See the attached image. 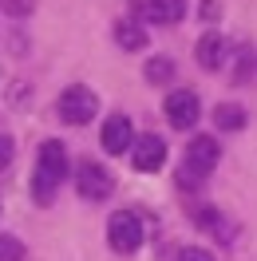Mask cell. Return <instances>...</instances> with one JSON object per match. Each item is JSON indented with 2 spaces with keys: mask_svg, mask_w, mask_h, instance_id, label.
I'll use <instances>...</instances> for the list:
<instances>
[{
  "mask_svg": "<svg viewBox=\"0 0 257 261\" xmlns=\"http://www.w3.org/2000/svg\"><path fill=\"white\" fill-rule=\"evenodd\" d=\"M162 111H166V119H170V127L178 130H190L194 123H198V95L194 91H170L166 95V103H162Z\"/></svg>",
  "mask_w": 257,
  "mask_h": 261,
  "instance_id": "obj_6",
  "label": "cell"
},
{
  "mask_svg": "<svg viewBox=\"0 0 257 261\" xmlns=\"http://www.w3.org/2000/svg\"><path fill=\"white\" fill-rule=\"evenodd\" d=\"M75 190H80L87 202H103V198L111 194V174L99 163H91V159H80V163H75Z\"/></svg>",
  "mask_w": 257,
  "mask_h": 261,
  "instance_id": "obj_5",
  "label": "cell"
},
{
  "mask_svg": "<svg viewBox=\"0 0 257 261\" xmlns=\"http://www.w3.org/2000/svg\"><path fill=\"white\" fill-rule=\"evenodd\" d=\"M99 143H103L107 154H123V150L131 147V119H127V115H111V119L103 123Z\"/></svg>",
  "mask_w": 257,
  "mask_h": 261,
  "instance_id": "obj_8",
  "label": "cell"
},
{
  "mask_svg": "<svg viewBox=\"0 0 257 261\" xmlns=\"http://www.w3.org/2000/svg\"><path fill=\"white\" fill-rule=\"evenodd\" d=\"M162 163H166V143L159 135H139V143L131 150V166L143 170V174H155Z\"/></svg>",
  "mask_w": 257,
  "mask_h": 261,
  "instance_id": "obj_7",
  "label": "cell"
},
{
  "mask_svg": "<svg viewBox=\"0 0 257 261\" xmlns=\"http://www.w3.org/2000/svg\"><path fill=\"white\" fill-rule=\"evenodd\" d=\"M174 75V60H166V56H155L150 64H146V80L150 83H166Z\"/></svg>",
  "mask_w": 257,
  "mask_h": 261,
  "instance_id": "obj_13",
  "label": "cell"
},
{
  "mask_svg": "<svg viewBox=\"0 0 257 261\" xmlns=\"http://www.w3.org/2000/svg\"><path fill=\"white\" fill-rule=\"evenodd\" d=\"M214 123H218L222 130H241L245 127V111H241L238 103H222V107L214 111Z\"/></svg>",
  "mask_w": 257,
  "mask_h": 261,
  "instance_id": "obj_12",
  "label": "cell"
},
{
  "mask_svg": "<svg viewBox=\"0 0 257 261\" xmlns=\"http://www.w3.org/2000/svg\"><path fill=\"white\" fill-rule=\"evenodd\" d=\"M107 242H111L115 253H135L143 245V222H139V214L115 210L111 222H107Z\"/></svg>",
  "mask_w": 257,
  "mask_h": 261,
  "instance_id": "obj_4",
  "label": "cell"
},
{
  "mask_svg": "<svg viewBox=\"0 0 257 261\" xmlns=\"http://www.w3.org/2000/svg\"><path fill=\"white\" fill-rule=\"evenodd\" d=\"M20 257H24V245L4 233V238H0V261H20Z\"/></svg>",
  "mask_w": 257,
  "mask_h": 261,
  "instance_id": "obj_14",
  "label": "cell"
},
{
  "mask_svg": "<svg viewBox=\"0 0 257 261\" xmlns=\"http://www.w3.org/2000/svg\"><path fill=\"white\" fill-rule=\"evenodd\" d=\"M146 16L155 24H178L186 16V0H146Z\"/></svg>",
  "mask_w": 257,
  "mask_h": 261,
  "instance_id": "obj_10",
  "label": "cell"
},
{
  "mask_svg": "<svg viewBox=\"0 0 257 261\" xmlns=\"http://www.w3.org/2000/svg\"><path fill=\"white\" fill-rule=\"evenodd\" d=\"M225 51H229L225 36H222V32H206L198 44H194V60H198L202 67H210V71H214V67L225 64Z\"/></svg>",
  "mask_w": 257,
  "mask_h": 261,
  "instance_id": "obj_9",
  "label": "cell"
},
{
  "mask_svg": "<svg viewBox=\"0 0 257 261\" xmlns=\"http://www.w3.org/2000/svg\"><path fill=\"white\" fill-rule=\"evenodd\" d=\"M8 163H12V139H4V135H0V170H4Z\"/></svg>",
  "mask_w": 257,
  "mask_h": 261,
  "instance_id": "obj_15",
  "label": "cell"
},
{
  "mask_svg": "<svg viewBox=\"0 0 257 261\" xmlns=\"http://www.w3.org/2000/svg\"><path fill=\"white\" fill-rule=\"evenodd\" d=\"M99 111V99L91 87H83V83H75V87H67L64 95H60V119L64 123H71V127H83V123H91Z\"/></svg>",
  "mask_w": 257,
  "mask_h": 261,
  "instance_id": "obj_3",
  "label": "cell"
},
{
  "mask_svg": "<svg viewBox=\"0 0 257 261\" xmlns=\"http://www.w3.org/2000/svg\"><path fill=\"white\" fill-rule=\"evenodd\" d=\"M178 261H214V257H210L206 249H194V245H190V249H182V257H178Z\"/></svg>",
  "mask_w": 257,
  "mask_h": 261,
  "instance_id": "obj_16",
  "label": "cell"
},
{
  "mask_svg": "<svg viewBox=\"0 0 257 261\" xmlns=\"http://www.w3.org/2000/svg\"><path fill=\"white\" fill-rule=\"evenodd\" d=\"M67 150L64 143H44L40 147V166H36V182H32V190H36V202H52V194H56V186L67 178Z\"/></svg>",
  "mask_w": 257,
  "mask_h": 261,
  "instance_id": "obj_1",
  "label": "cell"
},
{
  "mask_svg": "<svg viewBox=\"0 0 257 261\" xmlns=\"http://www.w3.org/2000/svg\"><path fill=\"white\" fill-rule=\"evenodd\" d=\"M218 159H222L218 139H210V135L190 139V147H186V170H182V186H186L190 178H206L210 170L218 166Z\"/></svg>",
  "mask_w": 257,
  "mask_h": 261,
  "instance_id": "obj_2",
  "label": "cell"
},
{
  "mask_svg": "<svg viewBox=\"0 0 257 261\" xmlns=\"http://www.w3.org/2000/svg\"><path fill=\"white\" fill-rule=\"evenodd\" d=\"M115 40H119V48H146V32H143V24H135V20H119L115 24Z\"/></svg>",
  "mask_w": 257,
  "mask_h": 261,
  "instance_id": "obj_11",
  "label": "cell"
}]
</instances>
